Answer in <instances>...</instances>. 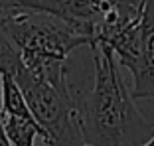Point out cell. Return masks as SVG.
Listing matches in <instances>:
<instances>
[{
  "mask_svg": "<svg viewBox=\"0 0 154 146\" xmlns=\"http://www.w3.org/2000/svg\"><path fill=\"white\" fill-rule=\"evenodd\" d=\"M95 79L87 93L77 91L85 146H140L154 134V123L136 109L121 65L105 46H91Z\"/></svg>",
  "mask_w": 154,
  "mask_h": 146,
  "instance_id": "6da1fadb",
  "label": "cell"
},
{
  "mask_svg": "<svg viewBox=\"0 0 154 146\" xmlns=\"http://www.w3.org/2000/svg\"><path fill=\"white\" fill-rule=\"evenodd\" d=\"M0 34L18 51L34 77L54 87L69 85L67 57L91 40L75 26L51 14L26 8H0Z\"/></svg>",
  "mask_w": 154,
  "mask_h": 146,
  "instance_id": "7a4b0ae2",
  "label": "cell"
},
{
  "mask_svg": "<svg viewBox=\"0 0 154 146\" xmlns=\"http://www.w3.org/2000/svg\"><path fill=\"white\" fill-rule=\"evenodd\" d=\"M132 73V99H154V0H144L140 40Z\"/></svg>",
  "mask_w": 154,
  "mask_h": 146,
  "instance_id": "3957f363",
  "label": "cell"
},
{
  "mask_svg": "<svg viewBox=\"0 0 154 146\" xmlns=\"http://www.w3.org/2000/svg\"><path fill=\"white\" fill-rule=\"evenodd\" d=\"M0 114L34 120L32 113L26 105V99L10 73H0Z\"/></svg>",
  "mask_w": 154,
  "mask_h": 146,
  "instance_id": "277c9868",
  "label": "cell"
},
{
  "mask_svg": "<svg viewBox=\"0 0 154 146\" xmlns=\"http://www.w3.org/2000/svg\"><path fill=\"white\" fill-rule=\"evenodd\" d=\"M0 123H2V128H4V132L12 146H34L38 136L44 140V130L38 126L36 120L2 117L0 114Z\"/></svg>",
  "mask_w": 154,
  "mask_h": 146,
  "instance_id": "5b68a950",
  "label": "cell"
},
{
  "mask_svg": "<svg viewBox=\"0 0 154 146\" xmlns=\"http://www.w3.org/2000/svg\"><path fill=\"white\" fill-rule=\"evenodd\" d=\"M0 146H12L8 136H6V132H4V128H2V123H0Z\"/></svg>",
  "mask_w": 154,
  "mask_h": 146,
  "instance_id": "8992f818",
  "label": "cell"
},
{
  "mask_svg": "<svg viewBox=\"0 0 154 146\" xmlns=\"http://www.w3.org/2000/svg\"><path fill=\"white\" fill-rule=\"evenodd\" d=\"M140 146H154V134H152V136H150L148 140L144 142V144H140Z\"/></svg>",
  "mask_w": 154,
  "mask_h": 146,
  "instance_id": "52a82bcc",
  "label": "cell"
}]
</instances>
